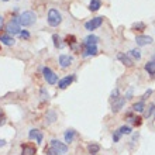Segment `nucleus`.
Returning <instances> with one entry per match:
<instances>
[{
  "label": "nucleus",
  "mask_w": 155,
  "mask_h": 155,
  "mask_svg": "<svg viewBox=\"0 0 155 155\" xmlns=\"http://www.w3.org/2000/svg\"><path fill=\"white\" fill-rule=\"evenodd\" d=\"M102 24H103V17H94V18H92V20L86 21L85 28L87 30V31H93V30L99 28Z\"/></svg>",
  "instance_id": "423d86ee"
},
{
  "label": "nucleus",
  "mask_w": 155,
  "mask_h": 155,
  "mask_svg": "<svg viewBox=\"0 0 155 155\" xmlns=\"http://www.w3.org/2000/svg\"><path fill=\"white\" fill-rule=\"evenodd\" d=\"M76 79V76H75V74H72V75H69V76H65V78H62V79H59L58 81V87L61 90H64V89H66L68 86H71V83Z\"/></svg>",
  "instance_id": "6e6552de"
},
{
  "label": "nucleus",
  "mask_w": 155,
  "mask_h": 155,
  "mask_svg": "<svg viewBox=\"0 0 155 155\" xmlns=\"http://www.w3.org/2000/svg\"><path fill=\"white\" fill-rule=\"evenodd\" d=\"M0 41H2V44L7 45V47H13V45L16 44V41L12 35H8V34H0Z\"/></svg>",
  "instance_id": "4468645a"
},
{
  "label": "nucleus",
  "mask_w": 155,
  "mask_h": 155,
  "mask_svg": "<svg viewBox=\"0 0 155 155\" xmlns=\"http://www.w3.org/2000/svg\"><path fill=\"white\" fill-rule=\"evenodd\" d=\"M0 49H2V47H0Z\"/></svg>",
  "instance_id": "ea45409f"
},
{
  "label": "nucleus",
  "mask_w": 155,
  "mask_h": 155,
  "mask_svg": "<svg viewBox=\"0 0 155 155\" xmlns=\"http://www.w3.org/2000/svg\"><path fill=\"white\" fill-rule=\"evenodd\" d=\"M28 138L30 140H35V143L37 144H41L42 143V138H44V135L41 133L38 128H31L28 133Z\"/></svg>",
  "instance_id": "9d476101"
},
{
  "label": "nucleus",
  "mask_w": 155,
  "mask_h": 155,
  "mask_svg": "<svg viewBox=\"0 0 155 155\" xmlns=\"http://www.w3.org/2000/svg\"><path fill=\"white\" fill-rule=\"evenodd\" d=\"M99 51H97V47L96 45H90V47H85V51H83V57H94V55H97Z\"/></svg>",
  "instance_id": "dca6fc26"
},
{
  "label": "nucleus",
  "mask_w": 155,
  "mask_h": 155,
  "mask_svg": "<svg viewBox=\"0 0 155 155\" xmlns=\"http://www.w3.org/2000/svg\"><path fill=\"white\" fill-rule=\"evenodd\" d=\"M6 31H7L8 35H18L20 34V24H18V20H17V17L12 18V20L7 23L6 25Z\"/></svg>",
  "instance_id": "39448f33"
},
{
  "label": "nucleus",
  "mask_w": 155,
  "mask_h": 155,
  "mask_svg": "<svg viewBox=\"0 0 155 155\" xmlns=\"http://www.w3.org/2000/svg\"><path fill=\"white\" fill-rule=\"evenodd\" d=\"M75 137H76V131H75L74 128H68V130L65 131V134H64V138H65V143L66 144L74 143Z\"/></svg>",
  "instance_id": "2eb2a0df"
},
{
  "label": "nucleus",
  "mask_w": 155,
  "mask_h": 155,
  "mask_svg": "<svg viewBox=\"0 0 155 155\" xmlns=\"http://www.w3.org/2000/svg\"><path fill=\"white\" fill-rule=\"evenodd\" d=\"M99 151H100V145H99V144L92 143V144H89V145H87V152H89V154L96 155Z\"/></svg>",
  "instance_id": "412c9836"
},
{
  "label": "nucleus",
  "mask_w": 155,
  "mask_h": 155,
  "mask_svg": "<svg viewBox=\"0 0 155 155\" xmlns=\"http://www.w3.org/2000/svg\"><path fill=\"white\" fill-rule=\"evenodd\" d=\"M6 145V140H2L0 138V147H4Z\"/></svg>",
  "instance_id": "c9c22d12"
},
{
  "label": "nucleus",
  "mask_w": 155,
  "mask_h": 155,
  "mask_svg": "<svg viewBox=\"0 0 155 155\" xmlns=\"http://www.w3.org/2000/svg\"><path fill=\"white\" fill-rule=\"evenodd\" d=\"M47 21H48V24L51 25V27H58V25L62 23L61 13L58 12L57 8H51L48 12V18H47Z\"/></svg>",
  "instance_id": "7ed1b4c3"
},
{
  "label": "nucleus",
  "mask_w": 155,
  "mask_h": 155,
  "mask_svg": "<svg viewBox=\"0 0 155 155\" xmlns=\"http://www.w3.org/2000/svg\"><path fill=\"white\" fill-rule=\"evenodd\" d=\"M100 7H102V2L100 0H90V3H89L90 12H97Z\"/></svg>",
  "instance_id": "aec40b11"
},
{
  "label": "nucleus",
  "mask_w": 155,
  "mask_h": 155,
  "mask_svg": "<svg viewBox=\"0 0 155 155\" xmlns=\"http://www.w3.org/2000/svg\"><path fill=\"white\" fill-rule=\"evenodd\" d=\"M6 120H7V118H6V116H4V114H0V127H2L4 123H6Z\"/></svg>",
  "instance_id": "72a5a7b5"
},
{
  "label": "nucleus",
  "mask_w": 155,
  "mask_h": 155,
  "mask_svg": "<svg viewBox=\"0 0 155 155\" xmlns=\"http://www.w3.org/2000/svg\"><path fill=\"white\" fill-rule=\"evenodd\" d=\"M145 109H147V110H145L144 116H145L147 118H148V117H151V116L155 113V104H154V103H151V104H150L148 107H145Z\"/></svg>",
  "instance_id": "b1692460"
},
{
  "label": "nucleus",
  "mask_w": 155,
  "mask_h": 155,
  "mask_svg": "<svg viewBox=\"0 0 155 155\" xmlns=\"http://www.w3.org/2000/svg\"><path fill=\"white\" fill-rule=\"evenodd\" d=\"M131 109H133V111H135V113H141V111L145 110V102H144V100H140V102L134 103Z\"/></svg>",
  "instance_id": "a211bd4d"
},
{
  "label": "nucleus",
  "mask_w": 155,
  "mask_h": 155,
  "mask_svg": "<svg viewBox=\"0 0 155 155\" xmlns=\"http://www.w3.org/2000/svg\"><path fill=\"white\" fill-rule=\"evenodd\" d=\"M65 44L71 45V47L76 45V37H75V35H66L65 37Z\"/></svg>",
  "instance_id": "393cba45"
},
{
  "label": "nucleus",
  "mask_w": 155,
  "mask_h": 155,
  "mask_svg": "<svg viewBox=\"0 0 155 155\" xmlns=\"http://www.w3.org/2000/svg\"><path fill=\"white\" fill-rule=\"evenodd\" d=\"M18 35H20V37L23 38V40H28V38H30V33L27 31V30H21Z\"/></svg>",
  "instance_id": "c756f323"
},
{
  "label": "nucleus",
  "mask_w": 155,
  "mask_h": 155,
  "mask_svg": "<svg viewBox=\"0 0 155 155\" xmlns=\"http://www.w3.org/2000/svg\"><path fill=\"white\" fill-rule=\"evenodd\" d=\"M0 114H3V110H2V109H0Z\"/></svg>",
  "instance_id": "e433bc0d"
},
{
  "label": "nucleus",
  "mask_w": 155,
  "mask_h": 155,
  "mask_svg": "<svg viewBox=\"0 0 155 155\" xmlns=\"http://www.w3.org/2000/svg\"><path fill=\"white\" fill-rule=\"evenodd\" d=\"M57 113H55V111L54 110H48L47 111V116H45V118H47V120H45V123H47V124H52L54 121H55V120H57Z\"/></svg>",
  "instance_id": "6ab92c4d"
},
{
  "label": "nucleus",
  "mask_w": 155,
  "mask_h": 155,
  "mask_svg": "<svg viewBox=\"0 0 155 155\" xmlns=\"http://www.w3.org/2000/svg\"><path fill=\"white\" fill-rule=\"evenodd\" d=\"M17 20H18L20 27H30V25H33L37 21V16H35L34 12H23L20 16L17 17Z\"/></svg>",
  "instance_id": "f03ea898"
},
{
  "label": "nucleus",
  "mask_w": 155,
  "mask_h": 155,
  "mask_svg": "<svg viewBox=\"0 0 155 155\" xmlns=\"http://www.w3.org/2000/svg\"><path fill=\"white\" fill-rule=\"evenodd\" d=\"M52 41H54V47H55V48L61 49L62 47H64V42H62L61 37H59L58 34H54V35H52Z\"/></svg>",
  "instance_id": "5701e85b"
},
{
  "label": "nucleus",
  "mask_w": 155,
  "mask_h": 155,
  "mask_svg": "<svg viewBox=\"0 0 155 155\" xmlns=\"http://www.w3.org/2000/svg\"><path fill=\"white\" fill-rule=\"evenodd\" d=\"M66 151H68V145L55 138L51 140L49 147L44 148V152L47 155H62V154H66Z\"/></svg>",
  "instance_id": "f257e3e1"
},
{
  "label": "nucleus",
  "mask_w": 155,
  "mask_h": 155,
  "mask_svg": "<svg viewBox=\"0 0 155 155\" xmlns=\"http://www.w3.org/2000/svg\"><path fill=\"white\" fill-rule=\"evenodd\" d=\"M144 68H145V71L148 72V75H151V76H154V75H155V62L154 61L147 62Z\"/></svg>",
  "instance_id": "4be33fe9"
},
{
  "label": "nucleus",
  "mask_w": 155,
  "mask_h": 155,
  "mask_svg": "<svg viewBox=\"0 0 155 155\" xmlns=\"http://www.w3.org/2000/svg\"><path fill=\"white\" fill-rule=\"evenodd\" d=\"M152 37H150V35H137V38H135V42H137V45H140V47H144V45H150L152 44Z\"/></svg>",
  "instance_id": "9b49d317"
},
{
  "label": "nucleus",
  "mask_w": 155,
  "mask_h": 155,
  "mask_svg": "<svg viewBox=\"0 0 155 155\" xmlns=\"http://www.w3.org/2000/svg\"><path fill=\"white\" fill-rule=\"evenodd\" d=\"M3 24H4V20H3V17L0 16V30L3 28Z\"/></svg>",
  "instance_id": "f704fd0d"
},
{
  "label": "nucleus",
  "mask_w": 155,
  "mask_h": 155,
  "mask_svg": "<svg viewBox=\"0 0 155 155\" xmlns=\"http://www.w3.org/2000/svg\"><path fill=\"white\" fill-rule=\"evenodd\" d=\"M117 99H120V90L114 89L110 94V100H117Z\"/></svg>",
  "instance_id": "c85d7f7f"
},
{
  "label": "nucleus",
  "mask_w": 155,
  "mask_h": 155,
  "mask_svg": "<svg viewBox=\"0 0 155 155\" xmlns=\"http://www.w3.org/2000/svg\"><path fill=\"white\" fill-rule=\"evenodd\" d=\"M58 62H59V66H61L62 69H66V68H69L74 64V57L66 55V54H61L59 58H58Z\"/></svg>",
  "instance_id": "0eeeda50"
},
{
  "label": "nucleus",
  "mask_w": 155,
  "mask_h": 155,
  "mask_svg": "<svg viewBox=\"0 0 155 155\" xmlns=\"http://www.w3.org/2000/svg\"><path fill=\"white\" fill-rule=\"evenodd\" d=\"M124 103H126V97H120V99H117V100H114L113 106H111V111H113V113H118V111L123 109Z\"/></svg>",
  "instance_id": "ddd939ff"
},
{
  "label": "nucleus",
  "mask_w": 155,
  "mask_h": 155,
  "mask_svg": "<svg viewBox=\"0 0 155 155\" xmlns=\"http://www.w3.org/2000/svg\"><path fill=\"white\" fill-rule=\"evenodd\" d=\"M131 30H133V31H144V30H145V24H144V23H134L133 27H131Z\"/></svg>",
  "instance_id": "a878e982"
},
{
  "label": "nucleus",
  "mask_w": 155,
  "mask_h": 155,
  "mask_svg": "<svg viewBox=\"0 0 155 155\" xmlns=\"http://www.w3.org/2000/svg\"><path fill=\"white\" fill-rule=\"evenodd\" d=\"M2 2H8V0H2Z\"/></svg>",
  "instance_id": "4c0bfd02"
},
{
  "label": "nucleus",
  "mask_w": 155,
  "mask_h": 155,
  "mask_svg": "<svg viewBox=\"0 0 155 155\" xmlns=\"http://www.w3.org/2000/svg\"><path fill=\"white\" fill-rule=\"evenodd\" d=\"M41 99L42 100H48L49 99V93L45 89H41Z\"/></svg>",
  "instance_id": "7c9ffc66"
},
{
  "label": "nucleus",
  "mask_w": 155,
  "mask_h": 155,
  "mask_svg": "<svg viewBox=\"0 0 155 155\" xmlns=\"http://www.w3.org/2000/svg\"><path fill=\"white\" fill-rule=\"evenodd\" d=\"M42 75H44V79L47 81L48 85H57L58 83V75L51 68H48V66L42 68Z\"/></svg>",
  "instance_id": "20e7f679"
},
{
  "label": "nucleus",
  "mask_w": 155,
  "mask_h": 155,
  "mask_svg": "<svg viewBox=\"0 0 155 155\" xmlns=\"http://www.w3.org/2000/svg\"><path fill=\"white\" fill-rule=\"evenodd\" d=\"M130 55L134 58V59H137V61H140V59H141V51H140V49H137V48L131 49V51H130Z\"/></svg>",
  "instance_id": "bb28decb"
},
{
  "label": "nucleus",
  "mask_w": 155,
  "mask_h": 155,
  "mask_svg": "<svg viewBox=\"0 0 155 155\" xmlns=\"http://www.w3.org/2000/svg\"><path fill=\"white\" fill-rule=\"evenodd\" d=\"M37 154V148L34 144L25 143L21 144V155H35Z\"/></svg>",
  "instance_id": "1a4fd4ad"
},
{
  "label": "nucleus",
  "mask_w": 155,
  "mask_h": 155,
  "mask_svg": "<svg viewBox=\"0 0 155 155\" xmlns=\"http://www.w3.org/2000/svg\"><path fill=\"white\" fill-rule=\"evenodd\" d=\"M118 133H120V134L121 135H124V134H131V127L130 126H123V127H120V128H118Z\"/></svg>",
  "instance_id": "cd10ccee"
},
{
  "label": "nucleus",
  "mask_w": 155,
  "mask_h": 155,
  "mask_svg": "<svg viewBox=\"0 0 155 155\" xmlns=\"http://www.w3.org/2000/svg\"><path fill=\"white\" fill-rule=\"evenodd\" d=\"M99 42V37L96 35H87L83 41V47H90V45H96Z\"/></svg>",
  "instance_id": "f3484780"
},
{
  "label": "nucleus",
  "mask_w": 155,
  "mask_h": 155,
  "mask_svg": "<svg viewBox=\"0 0 155 155\" xmlns=\"http://www.w3.org/2000/svg\"><path fill=\"white\" fill-rule=\"evenodd\" d=\"M120 138H121V134L118 133V130H116L114 134H113V141H114V143H118V141H120Z\"/></svg>",
  "instance_id": "2f4dec72"
},
{
  "label": "nucleus",
  "mask_w": 155,
  "mask_h": 155,
  "mask_svg": "<svg viewBox=\"0 0 155 155\" xmlns=\"http://www.w3.org/2000/svg\"><path fill=\"white\" fill-rule=\"evenodd\" d=\"M151 94H152V89H148L147 92H145V93L143 94V99H141V100H144V102H145V100H147V99L150 97Z\"/></svg>",
  "instance_id": "473e14b6"
},
{
  "label": "nucleus",
  "mask_w": 155,
  "mask_h": 155,
  "mask_svg": "<svg viewBox=\"0 0 155 155\" xmlns=\"http://www.w3.org/2000/svg\"><path fill=\"white\" fill-rule=\"evenodd\" d=\"M117 59L121 62V64H124L127 68H131V66L134 65V62L130 59V57H127L126 54H123V52H118L117 54Z\"/></svg>",
  "instance_id": "f8f14e48"
},
{
  "label": "nucleus",
  "mask_w": 155,
  "mask_h": 155,
  "mask_svg": "<svg viewBox=\"0 0 155 155\" xmlns=\"http://www.w3.org/2000/svg\"><path fill=\"white\" fill-rule=\"evenodd\" d=\"M152 61H154V62H155V57H154V59H152Z\"/></svg>",
  "instance_id": "58836bf2"
}]
</instances>
